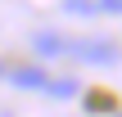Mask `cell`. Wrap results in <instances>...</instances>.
Wrapping results in <instances>:
<instances>
[{
    "mask_svg": "<svg viewBox=\"0 0 122 117\" xmlns=\"http://www.w3.org/2000/svg\"><path fill=\"white\" fill-rule=\"evenodd\" d=\"M32 50H36L41 59H59V54H68V50H72V41H68V36H59V32H36V36H32Z\"/></svg>",
    "mask_w": 122,
    "mask_h": 117,
    "instance_id": "cell-3",
    "label": "cell"
},
{
    "mask_svg": "<svg viewBox=\"0 0 122 117\" xmlns=\"http://www.w3.org/2000/svg\"><path fill=\"white\" fill-rule=\"evenodd\" d=\"M68 14H100V0H63Z\"/></svg>",
    "mask_w": 122,
    "mask_h": 117,
    "instance_id": "cell-5",
    "label": "cell"
},
{
    "mask_svg": "<svg viewBox=\"0 0 122 117\" xmlns=\"http://www.w3.org/2000/svg\"><path fill=\"white\" fill-rule=\"evenodd\" d=\"M0 77H9V68H0Z\"/></svg>",
    "mask_w": 122,
    "mask_h": 117,
    "instance_id": "cell-7",
    "label": "cell"
},
{
    "mask_svg": "<svg viewBox=\"0 0 122 117\" xmlns=\"http://www.w3.org/2000/svg\"><path fill=\"white\" fill-rule=\"evenodd\" d=\"M5 81H14V86H23V90H41V95H45L54 77H50L45 68H36V63H23V68H9V77H5Z\"/></svg>",
    "mask_w": 122,
    "mask_h": 117,
    "instance_id": "cell-2",
    "label": "cell"
},
{
    "mask_svg": "<svg viewBox=\"0 0 122 117\" xmlns=\"http://www.w3.org/2000/svg\"><path fill=\"white\" fill-rule=\"evenodd\" d=\"M100 14H122V0H100Z\"/></svg>",
    "mask_w": 122,
    "mask_h": 117,
    "instance_id": "cell-6",
    "label": "cell"
},
{
    "mask_svg": "<svg viewBox=\"0 0 122 117\" xmlns=\"http://www.w3.org/2000/svg\"><path fill=\"white\" fill-rule=\"evenodd\" d=\"M45 95H54V99H72V95H77V81H72V77H54Z\"/></svg>",
    "mask_w": 122,
    "mask_h": 117,
    "instance_id": "cell-4",
    "label": "cell"
},
{
    "mask_svg": "<svg viewBox=\"0 0 122 117\" xmlns=\"http://www.w3.org/2000/svg\"><path fill=\"white\" fill-rule=\"evenodd\" d=\"M68 54L81 59V63H91V68H113V63H122L118 41H109V36H81V41H72Z\"/></svg>",
    "mask_w": 122,
    "mask_h": 117,
    "instance_id": "cell-1",
    "label": "cell"
}]
</instances>
